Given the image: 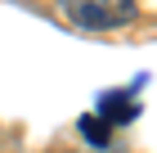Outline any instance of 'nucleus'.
Listing matches in <instances>:
<instances>
[{
  "label": "nucleus",
  "mask_w": 157,
  "mask_h": 153,
  "mask_svg": "<svg viewBox=\"0 0 157 153\" xmlns=\"http://www.w3.org/2000/svg\"><path fill=\"white\" fill-rule=\"evenodd\" d=\"M135 14H139L135 0H81V5H76V23L94 27V32H108V27L135 23Z\"/></svg>",
  "instance_id": "obj_1"
}]
</instances>
